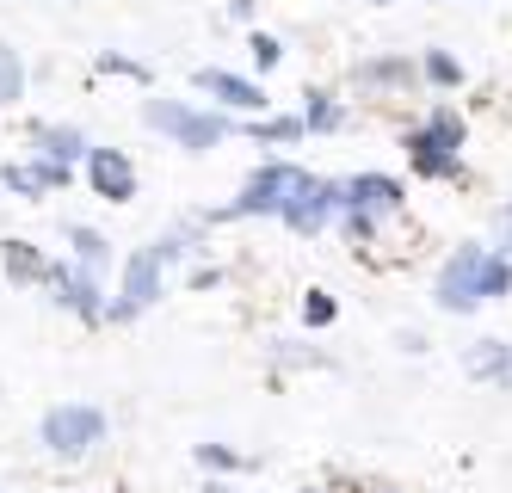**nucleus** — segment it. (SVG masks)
<instances>
[{
  "instance_id": "obj_1",
  "label": "nucleus",
  "mask_w": 512,
  "mask_h": 493,
  "mask_svg": "<svg viewBox=\"0 0 512 493\" xmlns=\"http://www.w3.org/2000/svg\"><path fill=\"white\" fill-rule=\"evenodd\" d=\"M223 216H284L290 229L315 235L327 216H340V185L309 179L303 167H260Z\"/></svg>"
},
{
  "instance_id": "obj_23",
  "label": "nucleus",
  "mask_w": 512,
  "mask_h": 493,
  "mask_svg": "<svg viewBox=\"0 0 512 493\" xmlns=\"http://www.w3.org/2000/svg\"><path fill=\"white\" fill-rule=\"evenodd\" d=\"M500 247H512V204L500 210Z\"/></svg>"
},
{
  "instance_id": "obj_9",
  "label": "nucleus",
  "mask_w": 512,
  "mask_h": 493,
  "mask_svg": "<svg viewBox=\"0 0 512 493\" xmlns=\"http://www.w3.org/2000/svg\"><path fill=\"white\" fill-rule=\"evenodd\" d=\"M56 290H62V302H68V309H75V315H99V284H93V272H81V265H56V272H44Z\"/></svg>"
},
{
  "instance_id": "obj_4",
  "label": "nucleus",
  "mask_w": 512,
  "mask_h": 493,
  "mask_svg": "<svg viewBox=\"0 0 512 493\" xmlns=\"http://www.w3.org/2000/svg\"><path fill=\"white\" fill-rule=\"evenodd\" d=\"M99 438H105V413L87 407V401H68V407L44 413V444L56 450V457H87Z\"/></svg>"
},
{
  "instance_id": "obj_18",
  "label": "nucleus",
  "mask_w": 512,
  "mask_h": 493,
  "mask_svg": "<svg viewBox=\"0 0 512 493\" xmlns=\"http://www.w3.org/2000/svg\"><path fill=\"white\" fill-rule=\"evenodd\" d=\"M334 124H340V105L315 93V105H309V118H303V130H334Z\"/></svg>"
},
{
  "instance_id": "obj_14",
  "label": "nucleus",
  "mask_w": 512,
  "mask_h": 493,
  "mask_svg": "<svg viewBox=\"0 0 512 493\" xmlns=\"http://www.w3.org/2000/svg\"><path fill=\"white\" fill-rule=\"evenodd\" d=\"M7 272H13V284H38V278L50 272V265H44L38 253H31L25 241H7Z\"/></svg>"
},
{
  "instance_id": "obj_16",
  "label": "nucleus",
  "mask_w": 512,
  "mask_h": 493,
  "mask_svg": "<svg viewBox=\"0 0 512 493\" xmlns=\"http://www.w3.org/2000/svg\"><path fill=\"white\" fill-rule=\"evenodd\" d=\"M19 93H25V68H19V56H13V50H0V105L19 99Z\"/></svg>"
},
{
  "instance_id": "obj_2",
  "label": "nucleus",
  "mask_w": 512,
  "mask_h": 493,
  "mask_svg": "<svg viewBox=\"0 0 512 493\" xmlns=\"http://www.w3.org/2000/svg\"><path fill=\"white\" fill-rule=\"evenodd\" d=\"M506 290H512V265L488 247H457L451 265L438 272V302H445L451 315H469V309H482V302H494Z\"/></svg>"
},
{
  "instance_id": "obj_10",
  "label": "nucleus",
  "mask_w": 512,
  "mask_h": 493,
  "mask_svg": "<svg viewBox=\"0 0 512 493\" xmlns=\"http://www.w3.org/2000/svg\"><path fill=\"white\" fill-rule=\"evenodd\" d=\"M198 87L216 93V99H229L235 111H266V93L253 87V81H235L229 68H198Z\"/></svg>"
},
{
  "instance_id": "obj_19",
  "label": "nucleus",
  "mask_w": 512,
  "mask_h": 493,
  "mask_svg": "<svg viewBox=\"0 0 512 493\" xmlns=\"http://www.w3.org/2000/svg\"><path fill=\"white\" fill-rule=\"evenodd\" d=\"M253 136H266V142H297L303 136V118H272V124H260Z\"/></svg>"
},
{
  "instance_id": "obj_15",
  "label": "nucleus",
  "mask_w": 512,
  "mask_h": 493,
  "mask_svg": "<svg viewBox=\"0 0 512 493\" xmlns=\"http://www.w3.org/2000/svg\"><path fill=\"white\" fill-rule=\"evenodd\" d=\"M68 241H75V259L87 265V272H99V265H105V235H93V229H75Z\"/></svg>"
},
{
  "instance_id": "obj_7",
  "label": "nucleus",
  "mask_w": 512,
  "mask_h": 493,
  "mask_svg": "<svg viewBox=\"0 0 512 493\" xmlns=\"http://www.w3.org/2000/svg\"><path fill=\"white\" fill-rule=\"evenodd\" d=\"M87 185H93V198H105V204L136 198V167L124 161V148H87Z\"/></svg>"
},
{
  "instance_id": "obj_6",
  "label": "nucleus",
  "mask_w": 512,
  "mask_h": 493,
  "mask_svg": "<svg viewBox=\"0 0 512 493\" xmlns=\"http://www.w3.org/2000/svg\"><path fill=\"white\" fill-rule=\"evenodd\" d=\"M179 253V235H167V241H155V247H142L130 265H124V302H118V321H130V315H142L149 302L161 296V265Z\"/></svg>"
},
{
  "instance_id": "obj_21",
  "label": "nucleus",
  "mask_w": 512,
  "mask_h": 493,
  "mask_svg": "<svg viewBox=\"0 0 512 493\" xmlns=\"http://www.w3.org/2000/svg\"><path fill=\"white\" fill-rule=\"evenodd\" d=\"M303 321H309V327H327V321H334V296H321V290H315V296L303 302Z\"/></svg>"
},
{
  "instance_id": "obj_12",
  "label": "nucleus",
  "mask_w": 512,
  "mask_h": 493,
  "mask_svg": "<svg viewBox=\"0 0 512 493\" xmlns=\"http://www.w3.org/2000/svg\"><path fill=\"white\" fill-rule=\"evenodd\" d=\"M463 370L469 376H506V383H512V352L500 346V339H482V346L463 352Z\"/></svg>"
},
{
  "instance_id": "obj_22",
  "label": "nucleus",
  "mask_w": 512,
  "mask_h": 493,
  "mask_svg": "<svg viewBox=\"0 0 512 493\" xmlns=\"http://www.w3.org/2000/svg\"><path fill=\"white\" fill-rule=\"evenodd\" d=\"M198 457H204L210 469H247V457H235V450H223V444H204Z\"/></svg>"
},
{
  "instance_id": "obj_13",
  "label": "nucleus",
  "mask_w": 512,
  "mask_h": 493,
  "mask_svg": "<svg viewBox=\"0 0 512 493\" xmlns=\"http://www.w3.org/2000/svg\"><path fill=\"white\" fill-rule=\"evenodd\" d=\"M38 148H44L50 161L68 167V161H81V155H87V136H81V130H38Z\"/></svg>"
},
{
  "instance_id": "obj_8",
  "label": "nucleus",
  "mask_w": 512,
  "mask_h": 493,
  "mask_svg": "<svg viewBox=\"0 0 512 493\" xmlns=\"http://www.w3.org/2000/svg\"><path fill=\"white\" fill-rule=\"evenodd\" d=\"M395 204H401V185L383 179V173H358V179L340 185V210H352V216H383Z\"/></svg>"
},
{
  "instance_id": "obj_24",
  "label": "nucleus",
  "mask_w": 512,
  "mask_h": 493,
  "mask_svg": "<svg viewBox=\"0 0 512 493\" xmlns=\"http://www.w3.org/2000/svg\"><path fill=\"white\" fill-rule=\"evenodd\" d=\"M204 493H235V487H204Z\"/></svg>"
},
{
  "instance_id": "obj_25",
  "label": "nucleus",
  "mask_w": 512,
  "mask_h": 493,
  "mask_svg": "<svg viewBox=\"0 0 512 493\" xmlns=\"http://www.w3.org/2000/svg\"><path fill=\"white\" fill-rule=\"evenodd\" d=\"M371 7H389V0H371Z\"/></svg>"
},
{
  "instance_id": "obj_20",
  "label": "nucleus",
  "mask_w": 512,
  "mask_h": 493,
  "mask_svg": "<svg viewBox=\"0 0 512 493\" xmlns=\"http://www.w3.org/2000/svg\"><path fill=\"white\" fill-rule=\"evenodd\" d=\"M253 62H260V68H278V56H284V44H278V37H266V31H253Z\"/></svg>"
},
{
  "instance_id": "obj_17",
  "label": "nucleus",
  "mask_w": 512,
  "mask_h": 493,
  "mask_svg": "<svg viewBox=\"0 0 512 493\" xmlns=\"http://www.w3.org/2000/svg\"><path fill=\"white\" fill-rule=\"evenodd\" d=\"M426 81H438V87H457V81H463L457 56H445V50H426Z\"/></svg>"
},
{
  "instance_id": "obj_3",
  "label": "nucleus",
  "mask_w": 512,
  "mask_h": 493,
  "mask_svg": "<svg viewBox=\"0 0 512 493\" xmlns=\"http://www.w3.org/2000/svg\"><path fill=\"white\" fill-rule=\"evenodd\" d=\"M457 148H463V118L457 111H432V124L408 136V155L426 179H451L457 173Z\"/></svg>"
},
{
  "instance_id": "obj_5",
  "label": "nucleus",
  "mask_w": 512,
  "mask_h": 493,
  "mask_svg": "<svg viewBox=\"0 0 512 493\" xmlns=\"http://www.w3.org/2000/svg\"><path fill=\"white\" fill-rule=\"evenodd\" d=\"M149 124L161 136H173L179 148H192V155L216 148V142H223V130H229L216 111H192V105H173V99H149Z\"/></svg>"
},
{
  "instance_id": "obj_11",
  "label": "nucleus",
  "mask_w": 512,
  "mask_h": 493,
  "mask_svg": "<svg viewBox=\"0 0 512 493\" xmlns=\"http://www.w3.org/2000/svg\"><path fill=\"white\" fill-rule=\"evenodd\" d=\"M0 179H7L13 192H31V198H38V192H50V185L68 179V167H62V161H38V167H7Z\"/></svg>"
}]
</instances>
